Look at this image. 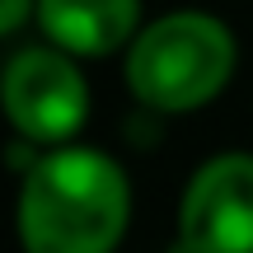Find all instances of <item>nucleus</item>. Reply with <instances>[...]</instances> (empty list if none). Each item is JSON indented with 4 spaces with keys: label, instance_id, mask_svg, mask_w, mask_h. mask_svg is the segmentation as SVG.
Listing matches in <instances>:
<instances>
[{
    "label": "nucleus",
    "instance_id": "f03ea898",
    "mask_svg": "<svg viewBox=\"0 0 253 253\" xmlns=\"http://www.w3.org/2000/svg\"><path fill=\"white\" fill-rule=\"evenodd\" d=\"M239 66V42L225 19L207 9H173L136 33L126 47V89L160 118L197 113L225 94Z\"/></svg>",
    "mask_w": 253,
    "mask_h": 253
},
{
    "label": "nucleus",
    "instance_id": "39448f33",
    "mask_svg": "<svg viewBox=\"0 0 253 253\" xmlns=\"http://www.w3.org/2000/svg\"><path fill=\"white\" fill-rule=\"evenodd\" d=\"M38 28L47 33V47L99 61V56L126 52L141 33V0H38Z\"/></svg>",
    "mask_w": 253,
    "mask_h": 253
},
{
    "label": "nucleus",
    "instance_id": "f257e3e1",
    "mask_svg": "<svg viewBox=\"0 0 253 253\" xmlns=\"http://www.w3.org/2000/svg\"><path fill=\"white\" fill-rule=\"evenodd\" d=\"M131 225V178L108 150L56 145L24 173L14 230L24 253H118Z\"/></svg>",
    "mask_w": 253,
    "mask_h": 253
},
{
    "label": "nucleus",
    "instance_id": "423d86ee",
    "mask_svg": "<svg viewBox=\"0 0 253 253\" xmlns=\"http://www.w3.org/2000/svg\"><path fill=\"white\" fill-rule=\"evenodd\" d=\"M33 9H38V0H0V38L14 33L19 24H28Z\"/></svg>",
    "mask_w": 253,
    "mask_h": 253
},
{
    "label": "nucleus",
    "instance_id": "20e7f679",
    "mask_svg": "<svg viewBox=\"0 0 253 253\" xmlns=\"http://www.w3.org/2000/svg\"><path fill=\"white\" fill-rule=\"evenodd\" d=\"M178 253H253V155L197 164L178 197Z\"/></svg>",
    "mask_w": 253,
    "mask_h": 253
},
{
    "label": "nucleus",
    "instance_id": "7ed1b4c3",
    "mask_svg": "<svg viewBox=\"0 0 253 253\" xmlns=\"http://www.w3.org/2000/svg\"><path fill=\"white\" fill-rule=\"evenodd\" d=\"M0 113L19 141L38 150L75 145L80 126L89 122V80L80 61L56 47H24L0 71Z\"/></svg>",
    "mask_w": 253,
    "mask_h": 253
}]
</instances>
